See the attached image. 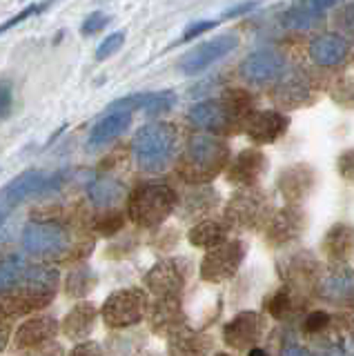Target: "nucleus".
Listing matches in <instances>:
<instances>
[{"instance_id": "obj_1", "label": "nucleus", "mask_w": 354, "mask_h": 356, "mask_svg": "<svg viewBox=\"0 0 354 356\" xmlns=\"http://www.w3.org/2000/svg\"><path fill=\"white\" fill-rule=\"evenodd\" d=\"M230 163V147L209 134H194L187 140L179 174L192 185H207Z\"/></svg>"}, {"instance_id": "obj_2", "label": "nucleus", "mask_w": 354, "mask_h": 356, "mask_svg": "<svg viewBox=\"0 0 354 356\" xmlns=\"http://www.w3.org/2000/svg\"><path fill=\"white\" fill-rule=\"evenodd\" d=\"M131 152L143 172L159 174L168 170L179 154V131L170 122H152L134 134Z\"/></svg>"}, {"instance_id": "obj_3", "label": "nucleus", "mask_w": 354, "mask_h": 356, "mask_svg": "<svg viewBox=\"0 0 354 356\" xmlns=\"http://www.w3.org/2000/svg\"><path fill=\"white\" fill-rule=\"evenodd\" d=\"M179 205V196L165 183H150L140 185L134 194L129 196V218L140 227H156Z\"/></svg>"}, {"instance_id": "obj_4", "label": "nucleus", "mask_w": 354, "mask_h": 356, "mask_svg": "<svg viewBox=\"0 0 354 356\" xmlns=\"http://www.w3.org/2000/svg\"><path fill=\"white\" fill-rule=\"evenodd\" d=\"M147 312V294L140 287H125L109 294L103 303V321L109 327H131L145 316Z\"/></svg>"}, {"instance_id": "obj_5", "label": "nucleus", "mask_w": 354, "mask_h": 356, "mask_svg": "<svg viewBox=\"0 0 354 356\" xmlns=\"http://www.w3.org/2000/svg\"><path fill=\"white\" fill-rule=\"evenodd\" d=\"M243 259H246V245L241 241H225L212 248L201 263V278L205 283H223L236 274Z\"/></svg>"}, {"instance_id": "obj_6", "label": "nucleus", "mask_w": 354, "mask_h": 356, "mask_svg": "<svg viewBox=\"0 0 354 356\" xmlns=\"http://www.w3.org/2000/svg\"><path fill=\"white\" fill-rule=\"evenodd\" d=\"M25 252L40 259H56L70 248V236L56 222H29L23 229Z\"/></svg>"}, {"instance_id": "obj_7", "label": "nucleus", "mask_w": 354, "mask_h": 356, "mask_svg": "<svg viewBox=\"0 0 354 356\" xmlns=\"http://www.w3.org/2000/svg\"><path fill=\"white\" fill-rule=\"evenodd\" d=\"M20 283H23V292L16 300L18 309H36L51 303L58 287V272L49 270V267H27Z\"/></svg>"}, {"instance_id": "obj_8", "label": "nucleus", "mask_w": 354, "mask_h": 356, "mask_svg": "<svg viewBox=\"0 0 354 356\" xmlns=\"http://www.w3.org/2000/svg\"><path fill=\"white\" fill-rule=\"evenodd\" d=\"M236 47H239L236 33H220V36L207 42H201L198 47L183 54V58L179 60V70L187 76H196L205 72L207 67L214 65L216 60L225 58V56L232 54Z\"/></svg>"}, {"instance_id": "obj_9", "label": "nucleus", "mask_w": 354, "mask_h": 356, "mask_svg": "<svg viewBox=\"0 0 354 356\" xmlns=\"http://www.w3.org/2000/svg\"><path fill=\"white\" fill-rule=\"evenodd\" d=\"M285 56L274 49H259L250 54L241 63L239 74L246 78L250 85H270L279 81L285 72Z\"/></svg>"}, {"instance_id": "obj_10", "label": "nucleus", "mask_w": 354, "mask_h": 356, "mask_svg": "<svg viewBox=\"0 0 354 356\" xmlns=\"http://www.w3.org/2000/svg\"><path fill=\"white\" fill-rule=\"evenodd\" d=\"M190 263L183 259H165L156 263L147 274V287L161 298H176L187 281Z\"/></svg>"}, {"instance_id": "obj_11", "label": "nucleus", "mask_w": 354, "mask_h": 356, "mask_svg": "<svg viewBox=\"0 0 354 356\" xmlns=\"http://www.w3.org/2000/svg\"><path fill=\"white\" fill-rule=\"evenodd\" d=\"M314 94V87L309 76L303 70H292V72H283V76L279 78V83L274 87V100L276 105L294 109L305 105Z\"/></svg>"}, {"instance_id": "obj_12", "label": "nucleus", "mask_w": 354, "mask_h": 356, "mask_svg": "<svg viewBox=\"0 0 354 356\" xmlns=\"http://www.w3.org/2000/svg\"><path fill=\"white\" fill-rule=\"evenodd\" d=\"M243 125H246L248 136L254 143L268 145L283 136L287 125H290V120H287L281 111L261 109V111H250V114L243 118Z\"/></svg>"}, {"instance_id": "obj_13", "label": "nucleus", "mask_w": 354, "mask_h": 356, "mask_svg": "<svg viewBox=\"0 0 354 356\" xmlns=\"http://www.w3.org/2000/svg\"><path fill=\"white\" fill-rule=\"evenodd\" d=\"M316 183V174L309 165H292L279 174V189L285 200H290L292 205L301 203L309 194H312Z\"/></svg>"}, {"instance_id": "obj_14", "label": "nucleus", "mask_w": 354, "mask_h": 356, "mask_svg": "<svg viewBox=\"0 0 354 356\" xmlns=\"http://www.w3.org/2000/svg\"><path fill=\"white\" fill-rule=\"evenodd\" d=\"M309 58L319 67H339L350 54V42L341 33H321L307 47Z\"/></svg>"}, {"instance_id": "obj_15", "label": "nucleus", "mask_w": 354, "mask_h": 356, "mask_svg": "<svg viewBox=\"0 0 354 356\" xmlns=\"http://www.w3.org/2000/svg\"><path fill=\"white\" fill-rule=\"evenodd\" d=\"M261 318L257 312H241L223 327V341L234 350H246L259 341Z\"/></svg>"}, {"instance_id": "obj_16", "label": "nucleus", "mask_w": 354, "mask_h": 356, "mask_svg": "<svg viewBox=\"0 0 354 356\" xmlns=\"http://www.w3.org/2000/svg\"><path fill=\"white\" fill-rule=\"evenodd\" d=\"M305 227V214L301 211V207L296 205H287L281 211L270 218V227H268V238L274 245H283L290 243L294 238L301 236V232Z\"/></svg>"}, {"instance_id": "obj_17", "label": "nucleus", "mask_w": 354, "mask_h": 356, "mask_svg": "<svg viewBox=\"0 0 354 356\" xmlns=\"http://www.w3.org/2000/svg\"><path fill=\"white\" fill-rule=\"evenodd\" d=\"M227 218L243 227L257 225L265 218V196L259 192H241L232 196L227 205Z\"/></svg>"}, {"instance_id": "obj_18", "label": "nucleus", "mask_w": 354, "mask_h": 356, "mask_svg": "<svg viewBox=\"0 0 354 356\" xmlns=\"http://www.w3.org/2000/svg\"><path fill=\"white\" fill-rule=\"evenodd\" d=\"M268 167V159L261 149H243L230 165L227 178L232 183L241 185H257L261 181V176L265 174Z\"/></svg>"}, {"instance_id": "obj_19", "label": "nucleus", "mask_w": 354, "mask_h": 356, "mask_svg": "<svg viewBox=\"0 0 354 356\" xmlns=\"http://www.w3.org/2000/svg\"><path fill=\"white\" fill-rule=\"evenodd\" d=\"M209 352H212V339L205 334L183 325H176L172 330L168 343L170 356H209Z\"/></svg>"}, {"instance_id": "obj_20", "label": "nucleus", "mask_w": 354, "mask_h": 356, "mask_svg": "<svg viewBox=\"0 0 354 356\" xmlns=\"http://www.w3.org/2000/svg\"><path fill=\"white\" fill-rule=\"evenodd\" d=\"M129 125H131V114H127V111H107V116H103L92 127L90 149H101L105 145L114 143L118 136H123Z\"/></svg>"}, {"instance_id": "obj_21", "label": "nucleus", "mask_w": 354, "mask_h": 356, "mask_svg": "<svg viewBox=\"0 0 354 356\" xmlns=\"http://www.w3.org/2000/svg\"><path fill=\"white\" fill-rule=\"evenodd\" d=\"M354 292V278L348 267H335L328 270L319 281V294L332 303H346L352 298Z\"/></svg>"}, {"instance_id": "obj_22", "label": "nucleus", "mask_w": 354, "mask_h": 356, "mask_svg": "<svg viewBox=\"0 0 354 356\" xmlns=\"http://www.w3.org/2000/svg\"><path fill=\"white\" fill-rule=\"evenodd\" d=\"M58 332V321L54 316H34L18 327L16 332V345L18 348H34L51 341Z\"/></svg>"}, {"instance_id": "obj_23", "label": "nucleus", "mask_w": 354, "mask_h": 356, "mask_svg": "<svg viewBox=\"0 0 354 356\" xmlns=\"http://www.w3.org/2000/svg\"><path fill=\"white\" fill-rule=\"evenodd\" d=\"M323 18H325V14L312 5V0H294V3L283 11L281 22L285 29L307 31V29H314L316 25H321Z\"/></svg>"}, {"instance_id": "obj_24", "label": "nucleus", "mask_w": 354, "mask_h": 356, "mask_svg": "<svg viewBox=\"0 0 354 356\" xmlns=\"http://www.w3.org/2000/svg\"><path fill=\"white\" fill-rule=\"evenodd\" d=\"M96 321L94 303H79L63 321V334L72 341H83L92 334Z\"/></svg>"}, {"instance_id": "obj_25", "label": "nucleus", "mask_w": 354, "mask_h": 356, "mask_svg": "<svg viewBox=\"0 0 354 356\" xmlns=\"http://www.w3.org/2000/svg\"><path fill=\"white\" fill-rule=\"evenodd\" d=\"M87 194H90V200L96 207H114L127 196V189L118 178L98 176L90 183V187H87Z\"/></svg>"}, {"instance_id": "obj_26", "label": "nucleus", "mask_w": 354, "mask_h": 356, "mask_svg": "<svg viewBox=\"0 0 354 356\" xmlns=\"http://www.w3.org/2000/svg\"><path fill=\"white\" fill-rule=\"evenodd\" d=\"M190 243L194 248H205V250H212L216 245L225 243L227 238V227L223 222H216V220H203L194 225L190 229Z\"/></svg>"}, {"instance_id": "obj_27", "label": "nucleus", "mask_w": 354, "mask_h": 356, "mask_svg": "<svg viewBox=\"0 0 354 356\" xmlns=\"http://www.w3.org/2000/svg\"><path fill=\"white\" fill-rule=\"evenodd\" d=\"M323 250L332 259H348L352 252V227L346 222H339V225L332 227L323 238Z\"/></svg>"}, {"instance_id": "obj_28", "label": "nucleus", "mask_w": 354, "mask_h": 356, "mask_svg": "<svg viewBox=\"0 0 354 356\" xmlns=\"http://www.w3.org/2000/svg\"><path fill=\"white\" fill-rule=\"evenodd\" d=\"M25 270H27V265L23 259H18V256H12V259H7V261H0V294L14 289L20 281H23Z\"/></svg>"}, {"instance_id": "obj_29", "label": "nucleus", "mask_w": 354, "mask_h": 356, "mask_svg": "<svg viewBox=\"0 0 354 356\" xmlns=\"http://www.w3.org/2000/svg\"><path fill=\"white\" fill-rule=\"evenodd\" d=\"M176 105V94L172 89H163V92H147L143 98L140 111H145L147 116H161L165 111H170Z\"/></svg>"}, {"instance_id": "obj_30", "label": "nucleus", "mask_w": 354, "mask_h": 356, "mask_svg": "<svg viewBox=\"0 0 354 356\" xmlns=\"http://www.w3.org/2000/svg\"><path fill=\"white\" fill-rule=\"evenodd\" d=\"M209 198H216V194L207 185H201L194 194L187 196V200H185V214L192 216V218H198V216L207 214V211L212 209V205H205L203 200H209Z\"/></svg>"}, {"instance_id": "obj_31", "label": "nucleus", "mask_w": 354, "mask_h": 356, "mask_svg": "<svg viewBox=\"0 0 354 356\" xmlns=\"http://www.w3.org/2000/svg\"><path fill=\"white\" fill-rule=\"evenodd\" d=\"M96 285V276L92 270H76L70 274L67 281V292L72 296H85L87 292H92V287Z\"/></svg>"}, {"instance_id": "obj_32", "label": "nucleus", "mask_w": 354, "mask_h": 356, "mask_svg": "<svg viewBox=\"0 0 354 356\" xmlns=\"http://www.w3.org/2000/svg\"><path fill=\"white\" fill-rule=\"evenodd\" d=\"M49 5H54V0H42V3H31V5H27L20 14H16V16H12L9 20H5V22H0V36H3L5 31H9V29H14L16 25H20V22H25L27 18H31V16H38V14H42Z\"/></svg>"}, {"instance_id": "obj_33", "label": "nucleus", "mask_w": 354, "mask_h": 356, "mask_svg": "<svg viewBox=\"0 0 354 356\" xmlns=\"http://www.w3.org/2000/svg\"><path fill=\"white\" fill-rule=\"evenodd\" d=\"M125 225V216L120 211H109V214L103 216H96L94 220V229L103 236H114L116 232H120Z\"/></svg>"}, {"instance_id": "obj_34", "label": "nucleus", "mask_w": 354, "mask_h": 356, "mask_svg": "<svg viewBox=\"0 0 354 356\" xmlns=\"http://www.w3.org/2000/svg\"><path fill=\"white\" fill-rule=\"evenodd\" d=\"M125 44V31H114L109 33V36L98 44L96 49V60H107L109 56H114L120 47Z\"/></svg>"}, {"instance_id": "obj_35", "label": "nucleus", "mask_w": 354, "mask_h": 356, "mask_svg": "<svg viewBox=\"0 0 354 356\" xmlns=\"http://www.w3.org/2000/svg\"><path fill=\"white\" fill-rule=\"evenodd\" d=\"M292 307V296L290 292H287V287L285 289H279L270 300H268V312L274 316V318H283L287 316V312H290Z\"/></svg>"}, {"instance_id": "obj_36", "label": "nucleus", "mask_w": 354, "mask_h": 356, "mask_svg": "<svg viewBox=\"0 0 354 356\" xmlns=\"http://www.w3.org/2000/svg\"><path fill=\"white\" fill-rule=\"evenodd\" d=\"M109 18L107 14H103V11H94L92 16H87L83 20V25H81V33L83 36H94V33H101L107 25H109Z\"/></svg>"}, {"instance_id": "obj_37", "label": "nucleus", "mask_w": 354, "mask_h": 356, "mask_svg": "<svg viewBox=\"0 0 354 356\" xmlns=\"http://www.w3.org/2000/svg\"><path fill=\"white\" fill-rule=\"evenodd\" d=\"M218 22L220 20H194V22H190V25L185 27L183 36L179 38V42H190L198 36H203V33H207L209 29L218 27Z\"/></svg>"}, {"instance_id": "obj_38", "label": "nucleus", "mask_w": 354, "mask_h": 356, "mask_svg": "<svg viewBox=\"0 0 354 356\" xmlns=\"http://www.w3.org/2000/svg\"><path fill=\"white\" fill-rule=\"evenodd\" d=\"M12 105H14V85L9 78H3L0 81V120L9 116Z\"/></svg>"}, {"instance_id": "obj_39", "label": "nucleus", "mask_w": 354, "mask_h": 356, "mask_svg": "<svg viewBox=\"0 0 354 356\" xmlns=\"http://www.w3.org/2000/svg\"><path fill=\"white\" fill-rule=\"evenodd\" d=\"M261 3L259 0H243V3H239V5H232L230 9H225L223 11V20H227V18H241V16H246V14H250V11H254L257 9Z\"/></svg>"}, {"instance_id": "obj_40", "label": "nucleus", "mask_w": 354, "mask_h": 356, "mask_svg": "<svg viewBox=\"0 0 354 356\" xmlns=\"http://www.w3.org/2000/svg\"><path fill=\"white\" fill-rule=\"evenodd\" d=\"M330 323V314H325V312H312L307 318H305V332L314 334V332H321L323 327H328Z\"/></svg>"}, {"instance_id": "obj_41", "label": "nucleus", "mask_w": 354, "mask_h": 356, "mask_svg": "<svg viewBox=\"0 0 354 356\" xmlns=\"http://www.w3.org/2000/svg\"><path fill=\"white\" fill-rule=\"evenodd\" d=\"M70 356H105V354H103V348L98 343H94V341H83V343H79L70 352Z\"/></svg>"}, {"instance_id": "obj_42", "label": "nucleus", "mask_w": 354, "mask_h": 356, "mask_svg": "<svg viewBox=\"0 0 354 356\" xmlns=\"http://www.w3.org/2000/svg\"><path fill=\"white\" fill-rule=\"evenodd\" d=\"M339 172L346 178H352V152L350 149L339 159Z\"/></svg>"}, {"instance_id": "obj_43", "label": "nucleus", "mask_w": 354, "mask_h": 356, "mask_svg": "<svg viewBox=\"0 0 354 356\" xmlns=\"http://www.w3.org/2000/svg\"><path fill=\"white\" fill-rule=\"evenodd\" d=\"M281 356H312V354L303 348H298V345H287V348H283Z\"/></svg>"}, {"instance_id": "obj_44", "label": "nucleus", "mask_w": 354, "mask_h": 356, "mask_svg": "<svg viewBox=\"0 0 354 356\" xmlns=\"http://www.w3.org/2000/svg\"><path fill=\"white\" fill-rule=\"evenodd\" d=\"M341 3V0H312V5L319 9V11H323V14H325V11L328 9H332V7H337Z\"/></svg>"}, {"instance_id": "obj_45", "label": "nucleus", "mask_w": 354, "mask_h": 356, "mask_svg": "<svg viewBox=\"0 0 354 356\" xmlns=\"http://www.w3.org/2000/svg\"><path fill=\"white\" fill-rule=\"evenodd\" d=\"M346 22V31L352 33V5H346V11H343V18H339V25Z\"/></svg>"}, {"instance_id": "obj_46", "label": "nucleus", "mask_w": 354, "mask_h": 356, "mask_svg": "<svg viewBox=\"0 0 354 356\" xmlns=\"http://www.w3.org/2000/svg\"><path fill=\"white\" fill-rule=\"evenodd\" d=\"M12 211H14V209H12V207H9V205L5 203V200H3V196H0V225H3V222L7 220V216L12 214Z\"/></svg>"}, {"instance_id": "obj_47", "label": "nucleus", "mask_w": 354, "mask_h": 356, "mask_svg": "<svg viewBox=\"0 0 354 356\" xmlns=\"http://www.w3.org/2000/svg\"><path fill=\"white\" fill-rule=\"evenodd\" d=\"M7 345V332L5 330H0V350H3Z\"/></svg>"}, {"instance_id": "obj_48", "label": "nucleus", "mask_w": 354, "mask_h": 356, "mask_svg": "<svg viewBox=\"0 0 354 356\" xmlns=\"http://www.w3.org/2000/svg\"><path fill=\"white\" fill-rule=\"evenodd\" d=\"M250 356H265V352H263V350H259V348H252Z\"/></svg>"}, {"instance_id": "obj_49", "label": "nucleus", "mask_w": 354, "mask_h": 356, "mask_svg": "<svg viewBox=\"0 0 354 356\" xmlns=\"http://www.w3.org/2000/svg\"><path fill=\"white\" fill-rule=\"evenodd\" d=\"M216 356H227V354H216Z\"/></svg>"}, {"instance_id": "obj_50", "label": "nucleus", "mask_w": 354, "mask_h": 356, "mask_svg": "<svg viewBox=\"0 0 354 356\" xmlns=\"http://www.w3.org/2000/svg\"><path fill=\"white\" fill-rule=\"evenodd\" d=\"M45 356H51V354H45Z\"/></svg>"}]
</instances>
